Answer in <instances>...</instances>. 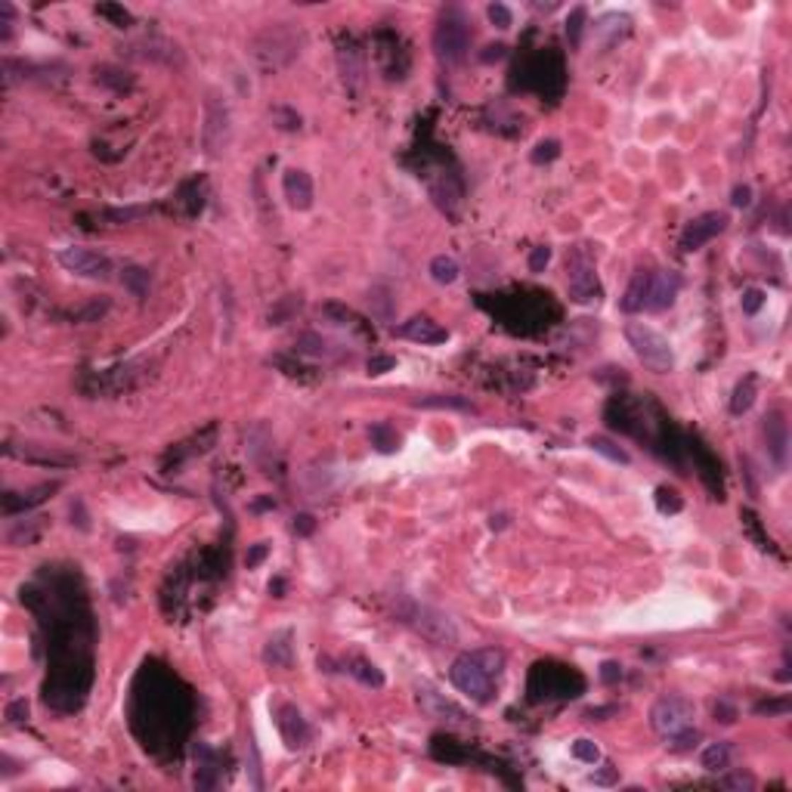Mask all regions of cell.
<instances>
[{"label":"cell","mask_w":792,"mask_h":792,"mask_svg":"<svg viewBox=\"0 0 792 792\" xmlns=\"http://www.w3.org/2000/svg\"><path fill=\"white\" fill-rule=\"evenodd\" d=\"M301 47H303V34L288 22H279V25H269L267 31L257 34L254 40V59L263 65V68H282L288 65L294 56H301Z\"/></svg>","instance_id":"1"},{"label":"cell","mask_w":792,"mask_h":792,"mask_svg":"<svg viewBox=\"0 0 792 792\" xmlns=\"http://www.w3.org/2000/svg\"><path fill=\"white\" fill-rule=\"evenodd\" d=\"M625 340H628V347L635 350V356L650 372L669 374L671 369H675V353H671L669 340L662 338L657 328L644 325V322H628V325H625Z\"/></svg>","instance_id":"2"},{"label":"cell","mask_w":792,"mask_h":792,"mask_svg":"<svg viewBox=\"0 0 792 792\" xmlns=\"http://www.w3.org/2000/svg\"><path fill=\"white\" fill-rule=\"evenodd\" d=\"M433 50L446 65H458L471 50V22L462 10H446L433 31Z\"/></svg>","instance_id":"3"},{"label":"cell","mask_w":792,"mask_h":792,"mask_svg":"<svg viewBox=\"0 0 792 792\" xmlns=\"http://www.w3.org/2000/svg\"><path fill=\"white\" fill-rule=\"evenodd\" d=\"M693 718H696V705L687 700V696H678V693L659 696L650 709V727L657 730L662 740L684 734L687 727H693Z\"/></svg>","instance_id":"4"},{"label":"cell","mask_w":792,"mask_h":792,"mask_svg":"<svg viewBox=\"0 0 792 792\" xmlns=\"http://www.w3.org/2000/svg\"><path fill=\"white\" fill-rule=\"evenodd\" d=\"M449 678H452V684L464 696H471L474 703H480V705L492 703V693H496V678H492L489 671L474 659V653L458 657L452 662V669H449Z\"/></svg>","instance_id":"5"},{"label":"cell","mask_w":792,"mask_h":792,"mask_svg":"<svg viewBox=\"0 0 792 792\" xmlns=\"http://www.w3.org/2000/svg\"><path fill=\"white\" fill-rule=\"evenodd\" d=\"M229 140H233V118H229L226 102H220V96L211 93L208 102H204V127H201V143L208 149V155H220L226 152Z\"/></svg>","instance_id":"6"},{"label":"cell","mask_w":792,"mask_h":792,"mask_svg":"<svg viewBox=\"0 0 792 792\" xmlns=\"http://www.w3.org/2000/svg\"><path fill=\"white\" fill-rule=\"evenodd\" d=\"M567 288H569V297H573L576 303H589V301H598L601 297L598 272H594V263L589 260V254H585L582 248H576L567 260Z\"/></svg>","instance_id":"7"},{"label":"cell","mask_w":792,"mask_h":792,"mask_svg":"<svg viewBox=\"0 0 792 792\" xmlns=\"http://www.w3.org/2000/svg\"><path fill=\"white\" fill-rule=\"evenodd\" d=\"M408 623L418 628V632L428 637L430 644H440V647L455 644V637H458L452 619H449L446 613L433 610V607H412V613H408Z\"/></svg>","instance_id":"8"},{"label":"cell","mask_w":792,"mask_h":792,"mask_svg":"<svg viewBox=\"0 0 792 792\" xmlns=\"http://www.w3.org/2000/svg\"><path fill=\"white\" fill-rule=\"evenodd\" d=\"M727 229V214L725 211H705V214L693 217L691 223L681 233V248L684 251H700L705 242H712L715 235H721Z\"/></svg>","instance_id":"9"},{"label":"cell","mask_w":792,"mask_h":792,"mask_svg":"<svg viewBox=\"0 0 792 792\" xmlns=\"http://www.w3.org/2000/svg\"><path fill=\"white\" fill-rule=\"evenodd\" d=\"M59 263L68 272L84 276V279H106L112 272V263H108L106 254L90 251V248H62L59 251Z\"/></svg>","instance_id":"10"},{"label":"cell","mask_w":792,"mask_h":792,"mask_svg":"<svg viewBox=\"0 0 792 792\" xmlns=\"http://www.w3.org/2000/svg\"><path fill=\"white\" fill-rule=\"evenodd\" d=\"M681 291V276L671 269H657L650 272V282H647V301H644V310L650 313H662L675 303V297Z\"/></svg>","instance_id":"11"},{"label":"cell","mask_w":792,"mask_h":792,"mask_svg":"<svg viewBox=\"0 0 792 792\" xmlns=\"http://www.w3.org/2000/svg\"><path fill=\"white\" fill-rule=\"evenodd\" d=\"M764 442H768V452L774 458V464L783 467L786 464V452H789V424L786 418H783L780 408H774V412L764 418Z\"/></svg>","instance_id":"12"},{"label":"cell","mask_w":792,"mask_h":792,"mask_svg":"<svg viewBox=\"0 0 792 792\" xmlns=\"http://www.w3.org/2000/svg\"><path fill=\"white\" fill-rule=\"evenodd\" d=\"M418 705L430 715V718L455 721V725H464V721H467V712L462 709V705H455L452 700H446V696L437 693V691H430V687H421V691H418Z\"/></svg>","instance_id":"13"},{"label":"cell","mask_w":792,"mask_h":792,"mask_svg":"<svg viewBox=\"0 0 792 792\" xmlns=\"http://www.w3.org/2000/svg\"><path fill=\"white\" fill-rule=\"evenodd\" d=\"M282 186H285V199L294 211H310L313 208V180H310L306 170H297V167L285 170Z\"/></svg>","instance_id":"14"},{"label":"cell","mask_w":792,"mask_h":792,"mask_svg":"<svg viewBox=\"0 0 792 792\" xmlns=\"http://www.w3.org/2000/svg\"><path fill=\"white\" fill-rule=\"evenodd\" d=\"M399 335L415 340V344H442V340L449 338V331L440 325V322H433L428 316H415L408 319L406 325H399Z\"/></svg>","instance_id":"15"},{"label":"cell","mask_w":792,"mask_h":792,"mask_svg":"<svg viewBox=\"0 0 792 792\" xmlns=\"http://www.w3.org/2000/svg\"><path fill=\"white\" fill-rule=\"evenodd\" d=\"M279 727H282V737L291 749H301V746H306V740H310V727H306L303 715L297 712L294 705H282V709H279Z\"/></svg>","instance_id":"16"},{"label":"cell","mask_w":792,"mask_h":792,"mask_svg":"<svg viewBox=\"0 0 792 792\" xmlns=\"http://www.w3.org/2000/svg\"><path fill=\"white\" fill-rule=\"evenodd\" d=\"M263 659L269 662V666L276 669H288L294 659V644H291V632L288 628H282V632H276L267 641V650H263Z\"/></svg>","instance_id":"17"},{"label":"cell","mask_w":792,"mask_h":792,"mask_svg":"<svg viewBox=\"0 0 792 792\" xmlns=\"http://www.w3.org/2000/svg\"><path fill=\"white\" fill-rule=\"evenodd\" d=\"M647 282H650V272L647 269H637L635 279L628 282L623 301H619V306H623V313H641L644 310V301H647Z\"/></svg>","instance_id":"18"},{"label":"cell","mask_w":792,"mask_h":792,"mask_svg":"<svg viewBox=\"0 0 792 792\" xmlns=\"http://www.w3.org/2000/svg\"><path fill=\"white\" fill-rule=\"evenodd\" d=\"M59 489V483H44V486H38V489H31L28 496H22L19 501H16L13 496H6L4 498V514H16V511L19 508H31V505H38V501H44L50 492H56Z\"/></svg>","instance_id":"19"},{"label":"cell","mask_w":792,"mask_h":792,"mask_svg":"<svg viewBox=\"0 0 792 792\" xmlns=\"http://www.w3.org/2000/svg\"><path fill=\"white\" fill-rule=\"evenodd\" d=\"M700 762H703V768L712 771V774L730 768V743H712V746H705Z\"/></svg>","instance_id":"20"},{"label":"cell","mask_w":792,"mask_h":792,"mask_svg":"<svg viewBox=\"0 0 792 792\" xmlns=\"http://www.w3.org/2000/svg\"><path fill=\"white\" fill-rule=\"evenodd\" d=\"M752 403H755V374H746V378L737 384V390H734V399H730V412H734V415H743V412H749V408H752Z\"/></svg>","instance_id":"21"},{"label":"cell","mask_w":792,"mask_h":792,"mask_svg":"<svg viewBox=\"0 0 792 792\" xmlns=\"http://www.w3.org/2000/svg\"><path fill=\"white\" fill-rule=\"evenodd\" d=\"M458 263H455V257H449V254H437V257L430 260V276H433V282H440V285H452L455 279H458Z\"/></svg>","instance_id":"22"},{"label":"cell","mask_w":792,"mask_h":792,"mask_svg":"<svg viewBox=\"0 0 792 792\" xmlns=\"http://www.w3.org/2000/svg\"><path fill=\"white\" fill-rule=\"evenodd\" d=\"M471 653H474V659L480 662V666L486 669L492 678L501 675V669H505V653H501V650H496V647H480V650H471Z\"/></svg>","instance_id":"23"},{"label":"cell","mask_w":792,"mask_h":792,"mask_svg":"<svg viewBox=\"0 0 792 792\" xmlns=\"http://www.w3.org/2000/svg\"><path fill=\"white\" fill-rule=\"evenodd\" d=\"M585 19H589V13H585V6H573L567 16V40L569 47H579L582 44V31H585Z\"/></svg>","instance_id":"24"},{"label":"cell","mask_w":792,"mask_h":792,"mask_svg":"<svg viewBox=\"0 0 792 792\" xmlns=\"http://www.w3.org/2000/svg\"><path fill=\"white\" fill-rule=\"evenodd\" d=\"M121 282L130 288L136 297H146V294H149V269H143V267H124Z\"/></svg>","instance_id":"25"},{"label":"cell","mask_w":792,"mask_h":792,"mask_svg":"<svg viewBox=\"0 0 792 792\" xmlns=\"http://www.w3.org/2000/svg\"><path fill=\"white\" fill-rule=\"evenodd\" d=\"M589 446L594 449V452L607 455L610 462H619V464H628V462H632V458H628V452H625V449H619L616 442H610L607 437H591V440H589Z\"/></svg>","instance_id":"26"},{"label":"cell","mask_w":792,"mask_h":792,"mask_svg":"<svg viewBox=\"0 0 792 792\" xmlns=\"http://www.w3.org/2000/svg\"><path fill=\"white\" fill-rule=\"evenodd\" d=\"M369 437L374 440V446H378L381 452H394V449H396V442H399V437L387 428V424H374V428L369 430Z\"/></svg>","instance_id":"27"},{"label":"cell","mask_w":792,"mask_h":792,"mask_svg":"<svg viewBox=\"0 0 792 792\" xmlns=\"http://www.w3.org/2000/svg\"><path fill=\"white\" fill-rule=\"evenodd\" d=\"M721 786L734 789V792H752L755 789V777L749 771H734V774H727V777H721Z\"/></svg>","instance_id":"28"},{"label":"cell","mask_w":792,"mask_h":792,"mask_svg":"<svg viewBox=\"0 0 792 792\" xmlns=\"http://www.w3.org/2000/svg\"><path fill=\"white\" fill-rule=\"evenodd\" d=\"M573 755L579 762H585V764H598L601 762V749L594 746V740H585V737H579L573 743Z\"/></svg>","instance_id":"29"},{"label":"cell","mask_w":792,"mask_h":792,"mask_svg":"<svg viewBox=\"0 0 792 792\" xmlns=\"http://www.w3.org/2000/svg\"><path fill=\"white\" fill-rule=\"evenodd\" d=\"M350 671H353V675L362 681V684H372V687H381V684H384V678H381V671L374 669V666H369V662H362V659H356Z\"/></svg>","instance_id":"30"},{"label":"cell","mask_w":792,"mask_h":792,"mask_svg":"<svg viewBox=\"0 0 792 792\" xmlns=\"http://www.w3.org/2000/svg\"><path fill=\"white\" fill-rule=\"evenodd\" d=\"M418 406H433V408H471V403H467V399H462V396H424V399H418Z\"/></svg>","instance_id":"31"},{"label":"cell","mask_w":792,"mask_h":792,"mask_svg":"<svg viewBox=\"0 0 792 792\" xmlns=\"http://www.w3.org/2000/svg\"><path fill=\"white\" fill-rule=\"evenodd\" d=\"M560 155V143L557 140H542V143H535V149H532V161L535 164H545V161H554Z\"/></svg>","instance_id":"32"},{"label":"cell","mask_w":792,"mask_h":792,"mask_svg":"<svg viewBox=\"0 0 792 792\" xmlns=\"http://www.w3.org/2000/svg\"><path fill=\"white\" fill-rule=\"evenodd\" d=\"M696 743H700V730H696V727H687L684 734H678V737L666 740V746H671L675 752H687V749H693Z\"/></svg>","instance_id":"33"},{"label":"cell","mask_w":792,"mask_h":792,"mask_svg":"<svg viewBox=\"0 0 792 792\" xmlns=\"http://www.w3.org/2000/svg\"><path fill=\"white\" fill-rule=\"evenodd\" d=\"M762 303H764V291H762V288H749V291L743 294V313H746V316H755V313L762 310Z\"/></svg>","instance_id":"34"},{"label":"cell","mask_w":792,"mask_h":792,"mask_svg":"<svg viewBox=\"0 0 792 792\" xmlns=\"http://www.w3.org/2000/svg\"><path fill=\"white\" fill-rule=\"evenodd\" d=\"M489 19H492V25H496V28H511V10L505 4H489Z\"/></svg>","instance_id":"35"},{"label":"cell","mask_w":792,"mask_h":792,"mask_svg":"<svg viewBox=\"0 0 792 792\" xmlns=\"http://www.w3.org/2000/svg\"><path fill=\"white\" fill-rule=\"evenodd\" d=\"M548 260H551V248L548 245H539V248H532V254H530V269L542 272L545 267H548Z\"/></svg>","instance_id":"36"},{"label":"cell","mask_w":792,"mask_h":792,"mask_svg":"<svg viewBox=\"0 0 792 792\" xmlns=\"http://www.w3.org/2000/svg\"><path fill=\"white\" fill-rule=\"evenodd\" d=\"M657 505H659V511H681V498H678V492H671V489H659Z\"/></svg>","instance_id":"37"},{"label":"cell","mask_w":792,"mask_h":792,"mask_svg":"<svg viewBox=\"0 0 792 792\" xmlns=\"http://www.w3.org/2000/svg\"><path fill=\"white\" fill-rule=\"evenodd\" d=\"M99 13H102V16H112V19H115L118 25H121V28H124V25H130V13H127V10H121V6L102 4V6H99Z\"/></svg>","instance_id":"38"},{"label":"cell","mask_w":792,"mask_h":792,"mask_svg":"<svg viewBox=\"0 0 792 792\" xmlns=\"http://www.w3.org/2000/svg\"><path fill=\"white\" fill-rule=\"evenodd\" d=\"M396 365V359L394 356H372L369 359V372L372 374H384V372H390Z\"/></svg>","instance_id":"39"},{"label":"cell","mask_w":792,"mask_h":792,"mask_svg":"<svg viewBox=\"0 0 792 792\" xmlns=\"http://www.w3.org/2000/svg\"><path fill=\"white\" fill-rule=\"evenodd\" d=\"M619 678H623V666H619V662H603V666H601V681H603V684H616Z\"/></svg>","instance_id":"40"},{"label":"cell","mask_w":792,"mask_h":792,"mask_svg":"<svg viewBox=\"0 0 792 792\" xmlns=\"http://www.w3.org/2000/svg\"><path fill=\"white\" fill-rule=\"evenodd\" d=\"M6 718H10V721H25V718H28V703H25V700H13L10 705H6Z\"/></svg>","instance_id":"41"},{"label":"cell","mask_w":792,"mask_h":792,"mask_svg":"<svg viewBox=\"0 0 792 792\" xmlns=\"http://www.w3.org/2000/svg\"><path fill=\"white\" fill-rule=\"evenodd\" d=\"M267 551H269V545L267 542H260V545H254V548L248 551V554H245V564H248V569L251 567H257L263 557H267Z\"/></svg>","instance_id":"42"},{"label":"cell","mask_w":792,"mask_h":792,"mask_svg":"<svg viewBox=\"0 0 792 792\" xmlns=\"http://www.w3.org/2000/svg\"><path fill=\"white\" fill-rule=\"evenodd\" d=\"M313 530H316V520H313V514H297V517H294V532L310 535Z\"/></svg>","instance_id":"43"},{"label":"cell","mask_w":792,"mask_h":792,"mask_svg":"<svg viewBox=\"0 0 792 792\" xmlns=\"http://www.w3.org/2000/svg\"><path fill=\"white\" fill-rule=\"evenodd\" d=\"M730 204H734V208H749V204H752V189H749V186H737Z\"/></svg>","instance_id":"44"},{"label":"cell","mask_w":792,"mask_h":792,"mask_svg":"<svg viewBox=\"0 0 792 792\" xmlns=\"http://www.w3.org/2000/svg\"><path fill=\"white\" fill-rule=\"evenodd\" d=\"M143 214H146V208H121V211L112 208V211H108V217H112V220H133V217H143Z\"/></svg>","instance_id":"45"},{"label":"cell","mask_w":792,"mask_h":792,"mask_svg":"<svg viewBox=\"0 0 792 792\" xmlns=\"http://www.w3.org/2000/svg\"><path fill=\"white\" fill-rule=\"evenodd\" d=\"M715 718L725 721V725H734L737 709H734V705H727V703H718V705H715Z\"/></svg>","instance_id":"46"},{"label":"cell","mask_w":792,"mask_h":792,"mask_svg":"<svg viewBox=\"0 0 792 792\" xmlns=\"http://www.w3.org/2000/svg\"><path fill=\"white\" fill-rule=\"evenodd\" d=\"M786 709H789V703H786V700H777V703H759V705H755V712H759V715H764V712H768V715H777V712H786Z\"/></svg>","instance_id":"47"},{"label":"cell","mask_w":792,"mask_h":792,"mask_svg":"<svg viewBox=\"0 0 792 792\" xmlns=\"http://www.w3.org/2000/svg\"><path fill=\"white\" fill-rule=\"evenodd\" d=\"M505 50H508L505 44H489L486 53H483L480 59H483V62H498V59H505Z\"/></svg>","instance_id":"48"},{"label":"cell","mask_w":792,"mask_h":792,"mask_svg":"<svg viewBox=\"0 0 792 792\" xmlns=\"http://www.w3.org/2000/svg\"><path fill=\"white\" fill-rule=\"evenodd\" d=\"M616 709H613V705H603V709H589V721H601L603 715H613Z\"/></svg>","instance_id":"49"},{"label":"cell","mask_w":792,"mask_h":792,"mask_svg":"<svg viewBox=\"0 0 792 792\" xmlns=\"http://www.w3.org/2000/svg\"><path fill=\"white\" fill-rule=\"evenodd\" d=\"M591 783H613V771H603V774H591Z\"/></svg>","instance_id":"50"},{"label":"cell","mask_w":792,"mask_h":792,"mask_svg":"<svg viewBox=\"0 0 792 792\" xmlns=\"http://www.w3.org/2000/svg\"><path fill=\"white\" fill-rule=\"evenodd\" d=\"M263 508H276V505H272L269 498H263V501H257V505H254V511H263Z\"/></svg>","instance_id":"51"}]
</instances>
